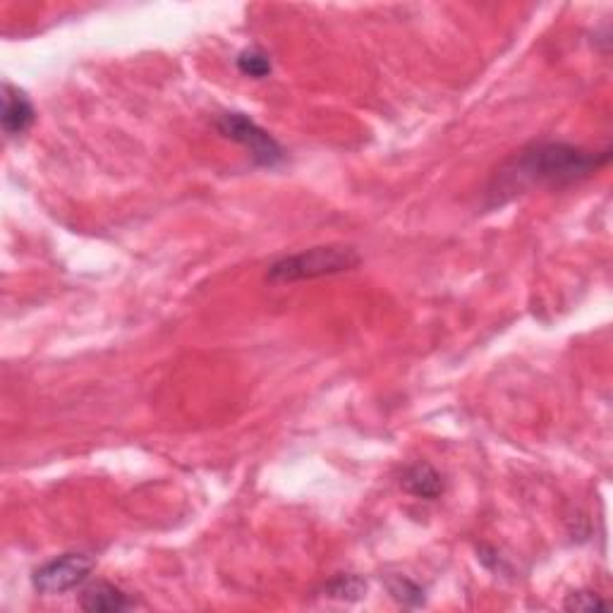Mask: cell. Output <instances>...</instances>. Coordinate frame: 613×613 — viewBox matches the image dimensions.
I'll return each mask as SVG.
<instances>
[{
	"label": "cell",
	"instance_id": "1",
	"mask_svg": "<svg viewBox=\"0 0 613 613\" xmlns=\"http://www.w3.org/2000/svg\"><path fill=\"white\" fill-rule=\"evenodd\" d=\"M611 161V149L587 151L563 142H539L515 151L489 185L491 204H506L532 187L570 185L590 178Z\"/></svg>",
	"mask_w": 613,
	"mask_h": 613
},
{
	"label": "cell",
	"instance_id": "2",
	"mask_svg": "<svg viewBox=\"0 0 613 613\" xmlns=\"http://www.w3.org/2000/svg\"><path fill=\"white\" fill-rule=\"evenodd\" d=\"M362 257L355 247L345 245H324L312 247V250L285 254L276 259L266 271V278L271 283H297V281H312V278L336 276V273L352 271L360 266Z\"/></svg>",
	"mask_w": 613,
	"mask_h": 613
},
{
	"label": "cell",
	"instance_id": "3",
	"mask_svg": "<svg viewBox=\"0 0 613 613\" xmlns=\"http://www.w3.org/2000/svg\"><path fill=\"white\" fill-rule=\"evenodd\" d=\"M214 127L218 135L250 151L254 163H259V166L273 168V166H278V163L285 161V151L281 144H278L276 139H273L269 132L264 130V127H259L257 123H254L250 115L238 113V111L221 113L216 118Z\"/></svg>",
	"mask_w": 613,
	"mask_h": 613
},
{
	"label": "cell",
	"instance_id": "4",
	"mask_svg": "<svg viewBox=\"0 0 613 613\" xmlns=\"http://www.w3.org/2000/svg\"><path fill=\"white\" fill-rule=\"evenodd\" d=\"M91 570H94V561L87 554H63L36 568L32 582L41 594H63L82 585Z\"/></svg>",
	"mask_w": 613,
	"mask_h": 613
},
{
	"label": "cell",
	"instance_id": "5",
	"mask_svg": "<svg viewBox=\"0 0 613 613\" xmlns=\"http://www.w3.org/2000/svg\"><path fill=\"white\" fill-rule=\"evenodd\" d=\"M34 103L20 87L3 84V130L8 137H22L34 125Z\"/></svg>",
	"mask_w": 613,
	"mask_h": 613
},
{
	"label": "cell",
	"instance_id": "6",
	"mask_svg": "<svg viewBox=\"0 0 613 613\" xmlns=\"http://www.w3.org/2000/svg\"><path fill=\"white\" fill-rule=\"evenodd\" d=\"M400 487L408 491V494L417 496V499L434 501L446 491V482H443L441 472L434 470L432 465L417 463L405 470L403 479H400Z\"/></svg>",
	"mask_w": 613,
	"mask_h": 613
},
{
	"label": "cell",
	"instance_id": "7",
	"mask_svg": "<svg viewBox=\"0 0 613 613\" xmlns=\"http://www.w3.org/2000/svg\"><path fill=\"white\" fill-rule=\"evenodd\" d=\"M80 604L84 611L91 613H120L135 606V602L111 582H96V585L87 587Z\"/></svg>",
	"mask_w": 613,
	"mask_h": 613
},
{
	"label": "cell",
	"instance_id": "8",
	"mask_svg": "<svg viewBox=\"0 0 613 613\" xmlns=\"http://www.w3.org/2000/svg\"><path fill=\"white\" fill-rule=\"evenodd\" d=\"M235 65H238L242 75L252 77V80H264V77L271 75V58L264 51H259V48H245L235 58Z\"/></svg>",
	"mask_w": 613,
	"mask_h": 613
},
{
	"label": "cell",
	"instance_id": "9",
	"mask_svg": "<svg viewBox=\"0 0 613 613\" xmlns=\"http://www.w3.org/2000/svg\"><path fill=\"white\" fill-rule=\"evenodd\" d=\"M367 592V582L357 575H338L333 578L329 585L324 587V594L331 599H348V602H355L360 599L362 594Z\"/></svg>",
	"mask_w": 613,
	"mask_h": 613
},
{
	"label": "cell",
	"instance_id": "10",
	"mask_svg": "<svg viewBox=\"0 0 613 613\" xmlns=\"http://www.w3.org/2000/svg\"><path fill=\"white\" fill-rule=\"evenodd\" d=\"M388 592H391V597L396 599V602L405 604V606H420V604H424V592L415 585V582H410V580H405V578L388 580Z\"/></svg>",
	"mask_w": 613,
	"mask_h": 613
},
{
	"label": "cell",
	"instance_id": "11",
	"mask_svg": "<svg viewBox=\"0 0 613 613\" xmlns=\"http://www.w3.org/2000/svg\"><path fill=\"white\" fill-rule=\"evenodd\" d=\"M606 606H609V602H606L602 594L590 592V590H580V592L568 594V599H566V604H563V609L587 613V611L606 609Z\"/></svg>",
	"mask_w": 613,
	"mask_h": 613
}]
</instances>
